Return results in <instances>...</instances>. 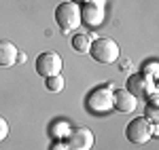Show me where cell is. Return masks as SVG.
I'll use <instances>...</instances> for the list:
<instances>
[{"mask_svg":"<svg viewBox=\"0 0 159 150\" xmlns=\"http://www.w3.org/2000/svg\"><path fill=\"white\" fill-rule=\"evenodd\" d=\"M68 2H74V4H85V2H89V0H68Z\"/></svg>","mask_w":159,"mask_h":150,"instance_id":"cell-17","label":"cell"},{"mask_svg":"<svg viewBox=\"0 0 159 150\" xmlns=\"http://www.w3.org/2000/svg\"><path fill=\"white\" fill-rule=\"evenodd\" d=\"M144 118H147L148 123H157V118H159V114H157V95H155V93L151 95V100H148V104H147V114H144Z\"/></svg>","mask_w":159,"mask_h":150,"instance_id":"cell-13","label":"cell"},{"mask_svg":"<svg viewBox=\"0 0 159 150\" xmlns=\"http://www.w3.org/2000/svg\"><path fill=\"white\" fill-rule=\"evenodd\" d=\"M125 138L129 139L132 144H138V146L147 144L148 139L153 138V135H151V123H148L144 116L132 118V121L127 123V127H125Z\"/></svg>","mask_w":159,"mask_h":150,"instance_id":"cell-5","label":"cell"},{"mask_svg":"<svg viewBox=\"0 0 159 150\" xmlns=\"http://www.w3.org/2000/svg\"><path fill=\"white\" fill-rule=\"evenodd\" d=\"M55 21L60 25V30L64 34H70L74 32L79 25H81V6L74 4V2H61L55 9Z\"/></svg>","mask_w":159,"mask_h":150,"instance_id":"cell-1","label":"cell"},{"mask_svg":"<svg viewBox=\"0 0 159 150\" xmlns=\"http://www.w3.org/2000/svg\"><path fill=\"white\" fill-rule=\"evenodd\" d=\"M93 142H96V138H93L91 129L83 127V125L72 127L68 131V139H66V144H68L70 150H91L93 148Z\"/></svg>","mask_w":159,"mask_h":150,"instance_id":"cell-6","label":"cell"},{"mask_svg":"<svg viewBox=\"0 0 159 150\" xmlns=\"http://www.w3.org/2000/svg\"><path fill=\"white\" fill-rule=\"evenodd\" d=\"M45 87L49 89L51 93H61L64 87H66V80H64V76H60V74L49 76V78H45Z\"/></svg>","mask_w":159,"mask_h":150,"instance_id":"cell-12","label":"cell"},{"mask_svg":"<svg viewBox=\"0 0 159 150\" xmlns=\"http://www.w3.org/2000/svg\"><path fill=\"white\" fill-rule=\"evenodd\" d=\"M17 57H19V51L15 47V42L0 40V66L2 68H11V66L17 63Z\"/></svg>","mask_w":159,"mask_h":150,"instance_id":"cell-10","label":"cell"},{"mask_svg":"<svg viewBox=\"0 0 159 150\" xmlns=\"http://www.w3.org/2000/svg\"><path fill=\"white\" fill-rule=\"evenodd\" d=\"M51 150H70V148H68V144H64V142H55V144L51 146Z\"/></svg>","mask_w":159,"mask_h":150,"instance_id":"cell-16","label":"cell"},{"mask_svg":"<svg viewBox=\"0 0 159 150\" xmlns=\"http://www.w3.org/2000/svg\"><path fill=\"white\" fill-rule=\"evenodd\" d=\"M106 17V9H104V0H89L81 6V24L87 28H102Z\"/></svg>","mask_w":159,"mask_h":150,"instance_id":"cell-4","label":"cell"},{"mask_svg":"<svg viewBox=\"0 0 159 150\" xmlns=\"http://www.w3.org/2000/svg\"><path fill=\"white\" fill-rule=\"evenodd\" d=\"M7 135H9V123H7V121L0 116V142L7 138Z\"/></svg>","mask_w":159,"mask_h":150,"instance_id":"cell-15","label":"cell"},{"mask_svg":"<svg viewBox=\"0 0 159 150\" xmlns=\"http://www.w3.org/2000/svg\"><path fill=\"white\" fill-rule=\"evenodd\" d=\"M136 106H138V97L132 95L127 89H117V91H112V108H115L117 112L129 114V112L136 110Z\"/></svg>","mask_w":159,"mask_h":150,"instance_id":"cell-8","label":"cell"},{"mask_svg":"<svg viewBox=\"0 0 159 150\" xmlns=\"http://www.w3.org/2000/svg\"><path fill=\"white\" fill-rule=\"evenodd\" d=\"M36 72L38 76H45V78H49V76H55L61 72V57L57 55V53H51V51H47V53H40L36 57Z\"/></svg>","mask_w":159,"mask_h":150,"instance_id":"cell-7","label":"cell"},{"mask_svg":"<svg viewBox=\"0 0 159 150\" xmlns=\"http://www.w3.org/2000/svg\"><path fill=\"white\" fill-rule=\"evenodd\" d=\"M89 47H91V38L87 34H74L72 38V49L79 51V53H89Z\"/></svg>","mask_w":159,"mask_h":150,"instance_id":"cell-11","label":"cell"},{"mask_svg":"<svg viewBox=\"0 0 159 150\" xmlns=\"http://www.w3.org/2000/svg\"><path fill=\"white\" fill-rule=\"evenodd\" d=\"M140 74H144V76H148L153 83H155V78H157V74H159V66H157V59H148V62H144L142 63V72Z\"/></svg>","mask_w":159,"mask_h":150,"instance_id":"cell-14","label":"cell"},{"mask_svg":"<svg viewBox=\"0 0 159 150\" xmlns=\"http://www.w3.org/2000/svg\"><path fill=\"white\" fill-rule=\"evenodd\" d=\"M87 108L89 112L96 114H106L108 110H112V87H96L89 95H87Z\"/></svg>","mask_w":159,"mask_h":150,"instance_id":"cell-3","label":"cell"},{"mask_svg":"<svg viewBox=\"0 0 159 150\" xmlns=\"http://www.w3.org/2000/svg\"><path fill=\"white\" fill-rule=\"evenodd\" d=\"M89 53L98 63H115L119 59L121 51H119V45L112 38H96V40H91Z\"/></svg>","mask_w":159,"mask_h":150,"instance_id":"cell-2","label":"cell"},{"mask_svg":"<svg viewBox=\"0 0 159 150\" xmlns=\"http://www.w3.org/2000/svg\"><path fill=\"white\" fill-rule=\"evenodd\" d=\"M127 91L132 95H153L155 93V83L144 74H132L127 78Z\"/></svg>","mask_w":159,"mask_h":150,"instance_id":"cell-9","label":"cell"}]
</instances>
